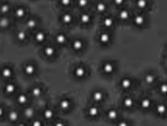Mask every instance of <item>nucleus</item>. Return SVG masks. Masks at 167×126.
Listing matches in <instances>:
<instances>
[{
	"instance_id": "obj_7",
	"label": "nucleus",
	"mask_w": 167,
	"mask_h": 126,
	"mask_svg": "<svg viewBox=\"0 0 167 126\" xmlns=\"http://www.w3.org/2000/svg\"><path fill=\"white\" fill-rule=\"evenodd\" d=\"M92 17L88 12H83L80 14L79 20L80 23L83 24H88L92 21Z\"/></svg>"
},
{
	"instance_id": "obj_23",
	"label": "nucleus",
	"mask_w": 167,
	"mask_h": 126,
	"mask_svg": "<svg viewBox=\"0 0 167 126\" xmlns=\"http://www.w3.org/2000/svg\"><path fill=\"white\" fill-rule=\"evenodd\" d=\"M92 99L96 102H103L104 99L103 92L101 91H96L92 93Z\"/></svg>"
},
{
	"instance_id": "obj_32",
	"label": "nucleus",
	"mask_w": 167,
	"mask_h": 126,
	"mask_svg": "<svg viewBox=\"0 0 167 126\" xmlns=\"http://www.w3.org/2000/svg\"><path fill=\"white\" fill-rule=\"evenodd\" d=\"M16 38L17 39V40H19L20 42H24L28 38V35H27V32L24 30H20V31H17L16 34Z\"/></svg>"
},
{
	"instance_id": "obj_40",
	"label": "nucleus",
	"mask_w": 167,
	"mask_h": 126,
	"mask_svg": "<svg viewBox=\"0 0 167 126\" xmlns=\"http://www.w3.org/2000/svg\"><path fill=\"white\" fill-rule=\"evenodd\" d=\"M31 126H43V125L42 121H40L39 119H34L31 123Z\"/></svg>"
},
{
	"instance_id": "obj_16",
	"label": "nucleus",
	"mask_w": 167,
	"mask_h": 126,
	"mask_svg": "<svg viewBox=\"0 0 167 126\" xmlns=\"http://www.w3.org/2000/svg\"><path fill=\"white\" fill-rule=\"evenodd\" d=\"M36 68L32 63H28L24 67V74L28 76H32L36 73Z\"/></svg>"
},
{
	"instance_id": "obj_10",
	"label": "nucleus",
	"mask_w": 167,
	"mask_h": 126,
	"mask_svg": "<svg viewBox=\"0 0 167 126\" xmlns=\"http://www.w3.org/2000/svg\"><path fill=\"white\" fill-rule=\"evenodd\" d=\"M55 39V42L58 44L62 46V45H65L66 43L67 36L63 32H59L58 34H56Z\"/></svg>"
},
{
	"instance_id": "obj_47",
	"label": "nucleus",
	"mask_w": 167,
	"mask_h": 126,
	"mask_svg": "<svg viewBox=\"0 0 167 126\" xmlns=\"http://www.w3.org/2000/svg\"><path fill=\"white\" fill-rule=\"evenodd\" d=\"M166 53H167V47H166Z\"/></svg>"
},
{
	"instance_id": "obj_4",
	"label": "nucleus",
	"mask_w": 167,
	"mask_h": 126,
	"mask_svg": "<svg viewBox=\"0 0 167 126\" xmlns=\"http://www.w3.org/2000/svg\"><path fill=\"white\" fill-rule=\"evenodd\" d=\"M102 69L103 71L104 74L110 75V74H113L115 70V66L112 62H106L103 63Z\"/></svg>"
},
{
	"instance_id": "obj_18",
	"label": "nucleus",
	"mask_w": 167,
	"mask_h": 126,
	"mask_svg": "<svg viewBox=\"0 0 167 126\" xmlns=\"http://www.w3.org/2000/svg\"><path fill=\"white\" fill-rule=\"evenodd\" d=\"M47 38V34L44 31H38L34 35L35 40L37 43L44 42Z\"/></svg>"
},
{
	"instance_id": "obj_2",
	"label": "nucleus",
	"mask_w": 167,
	"mask_h": 126,
	"mask_svg": "<svg viewBox=\"0 0 167 126\" xmlns=\"http://www.w3.org/2000/svg\"><path fill=\"white\" fill-rule=\"evenodd\" d=\"M111 40V35L108 32H102L99 35V41L101 44L107 45Z\"/></svg>"
},
{
	"instance_id": "obj_26",
	"label": "nucleus",
	"mask_w": 167,
	"mask_h": 126,
	"mask_svg": "<svg viewBox=\"0 0 167 126\" xmlns=\"http://www.w3.org/2000/svg\"><path fill=\"white\" fill-rule=\"evenodd\" d=\"M155 110L159 115H164L167 111V106L164 103H159L156 106Z\"/></svg>"
},
{
	"instance_id": "obj_34",
	"label": "nucleus",
	"mask_w": 167,
	"mask_h": 126,
	"mask_svg": "<svg viewBox=\"0 0 167 126\" xmlns=\"http://www.w3.org/2000/svg\"><path fill=\"white\" fill-rule=\"evenodd\" d=\"M23 114L28 119H31L34 117L35 110L32 107H26L23 111Z\"/></svg>"
},
{
	"instance_id": "obj_5",
	"label": "nucleus",
	"mask_w": 167,
	"mask_h": 126,
	"mask_svg": "<svg viewBox=\"0 0 167 126\" xmlns=\"http://www.w3.org/2000/svg\"><path fill=\"white\" fill-rule=\"evenodd\" d=\"M73 73H74V76H76L77 78L81 79L84 78V77L86 76V74H87V69H86L85 66H78L74 69Z\"/></svg>"
},
{
	"instance_id": "obj_3",
	"label": "nucleus",
	"mask_w": 167,
	"mask_h": 126,
	"mask_svg": "<svg viewBox=\"0 0 167 126\" xmlns=\"http://www.w3.org/2000/svg\"><path fill=\"white\" fill-rule=\"evenodd\" d=\"M1 76L4 79H10L13 75V69L10 66H4L0 70Z\"/></svg>"
},
{
	"instance_id": "obj_37",
	"label": "nucleus",
	"mask_w": 167,
	"mask_h": 126,
	"mask_svg": "<svg viewBox=\"0 0 167 126\" xmlns=\"http://www.w3.org/2000/svg\"><path fill=\"white\" fill-rule=\"evenodd\" d=\"M159 92L162 94H167V83H162L159 85Z\"/></svg>"
},
{
	"instance_id": "obj_27",
	"label": "nucleus",
	"mask_w": 167,
	"mask_h": 126,
	"mask_svg": "<svg viewBox=\"0 0 167 126\" xmlns=\"http://www.w3.org/2000/svg\"><path fill=\"white\" fill-rule=\"evenodd\" d=\"M11 6L7 3H3L0 5V13L3 14V16H6L9 12L10 11Z\"/></svg>"
},
{
	"instance_id": "obj_12",
	"label": "nucleus",
	"mask_w": 167,
	"mask_h": 126,
	"mask_svg": "<svg viewBox=\"0 0 167 126\" xmlns=\"http://www.w3.org/2000/svg\"><path fill=\"white\" fill-rule=\"evenodd\" d=\"M114 18H112L110 16H106L103 19V25L106 29H111L114 25Z\"/></svg>"
},
{
	"instance_id": "obj_20",
	"label": "nucleus",
	"mask_w": 167,
	"mask_h": 126,
	"mask_svg": "<svg viewBox=\"0 0 167 126\" xmlns=\"http://www.w3.org/2000/svg\"><path fill=\"white\" fill-rule=\"evenodd\" d=\"M17 86L14 83H7L4 87V91L6 94H12L16 92Z\"/></svg>"
},
{
	"instance_id": "obj_29",
	"label": "nucleus",
	"mask_w": 167,
	"mask_h": 126,
	"mask_svg": "<svg viewBox=\"0 0 167 126\" xmlns=\"http://www.w3.org/2000/svg\"><path fill=\"white\" fill-rule=\"evenodd\" d=\"M8 119L10 122H16L19 119V113L16 110H10L8 113Z\"/></svg>"
},
{
	"instance_id": "obj_24",
	"label": "nucleus",
	"mask_w": 167,
	"mask_h": 126,
	"mask_svg": "<svg viewBox=\"0 0 167 126\" xmlns=\"http://www.w3.org/2000/svg\"><path fill=\"white\" fill-rule=\"evenodd\" d=\"M10 25V20L6 16H2L0 18V28L6 29Z\"/></svg>"
},
{
	"instance_id": "obj_6",
	"label": "nucleus",
	"mask_w": 167,
	"mask_h": 126,
	"mask_svg": "<svg viewBox=\"0 0 167 126\" xmlns=\"http://www.w3.org/2000/svg\"><path fill=\"white\" fill-rule=\"evenodd\" d=\"M56 49L52 45H47L43 48V54L47 58H53L55 55Z\"/></svg>"
},
{
	"instance_id": "obj_38",
	"label": "nucleus",
	"mask_w": 167,
	"mask_h": 126,
	"mask_svg": "<svg viewBox=\"0 0 167 126\" xmlns=\"http://www.w3.org/2000/svg\"><path fill=\"white\" fill-rule=\"evenodd\" d=\"M89 3V0H77V5L80 8L87 7Z\"/></svg>"
},
{
	"instance_id": "obj_41",
	"label": "nucleus",
	"mask_w": 167,
	"mask_h": 126,
	"mask_svg": "<svg viewBox=\"0 0 167 126\" xmlns=\"http://www.w3.org/2000/svg\"><path fill=\"white\" fill-rule=\"evenodd\" d=\"M114 5L117 6H122V5H124L125 0H113Z\"/></svg>"
},
{
	"instance_id": "obj_1",
	"label": "nucleus",
	"mask_w": 167,
	"mask_h": 126,
	"mask_svg": "<svg viewBox=\"0 0 167 126\" xmlns=\"http://www.w3.org/2000/svg\"><path fill=\"white\" fill-rule=\"evenodd\" d=\"M146 16L142 13H136V14L133 17V22L135 24L136 26L143 27V25L146 24Z\"/></svg>"
},
{
	"instance_id": "obj_19",
	"label": "nucleus",
	"mask_w": 167,
	"mask_h": 126,
	"mask_svg": "<svg viewBox=\"0 0 167 126\" xmlns=\"http://www.w3.org/2000/svg\"><path fill=\"white\" fill-rule=\"evenodd\" d=\"M152 106V101L150 98L145 97L140 101V107L143 110H148Z\"/></svg>"
},
{
	"instance_id": "obj_15",
	"label": "nucleus",
	"mask_w": 167,
	"mask_h": 126,
	"mask_svg": "<svg viewBox=\"0 0 167 126\" xmlns=\"http://www.w3.org/2000/svg\"><path fill=\"white\" fill-rule=\"evenodd\" d=\"M61 20L65 24H70L73 21V16L69 12H65L61 15Z\"/></svg>"
},
{
	"instance_id": "obj_21",
	"label": "nucleus",
	"mask_w": 167,
	"mask_h": 126,
	"mask_svg": "<svg viewBox=\"0 0 167 126\" xmlns=\"http://www.w3.org/2000/svg\"><path fill=\"white\" fill-rule=\"evenodd\" d=\"M100 110L99 109V107L96 106H92L88 109V114L91 118H96L99 115Z\"/></svg>"
},
{
	"instance_id": "obj_39",
	"label": "nucleus",
	"mask_w": 167,
	"mask_h": 126,
	"mask_svg": "<svg viewBox=\"0 0 167 126\" xmlns=\"http://www.w3.org/2000/svg\"><path fill=\"white\" fill-rule=\"evenodd\" d=\"M73 0H60V3L61 6H63L65 7H68L71 5Z\"/></svg>"
},
{
	"instance_id": "obj_13",
	"label": "nucleus",
	"mask_w": 167,
	"mask_h": 126,
	"mask_svg": "<svg viewBox=\"0 0 167 126\" xmlns=\"http://www.w3.org/2000/svg\"><path fill=\"white\" fill-rule=\"evenodd\" d=\"M107 4L103 1L99 0L96 4V10L99 13H105L107 10Z\"/></svg>"
},
{
	"instance_id": "obj_42",
	"label": "nucleus",
	"mask_w": 167,
	"mask_h": 126,
	"mask_svg": "<svg viewBox=\"0 0 167 126\" xmlns=\"http://www.w3.org/2000/svg\"><path fill=\"white\" fill-rule=\"evenodd\" d=\"M117 126H129V124L126 121H121L117 123Z\"/></svg>"
},
{
	"instance_id": "obj_11",
	"label": "nucleus",
	"mask_w": 167,
	"mask_h": 126,
	"mask_svg": "<svg viewBox=\"0 0 167 126\" xmlns=\"http://www.w3.org/2000/svg\"><path fill=\"white\" fill-rule=\"evenodd\" d=\"M26 14V9L23 7L22 6H18L15 8L14 10V16L16 17L17 18L21 19L24 18Z\"/></svg>"
},
{
	"instance_id": "obj_44",
	"label": "nucleus",
	"mask_w": 167,
	"mask_h": 126,
	"mask_svg": "<svg viewBox=\"0 0 167 126\" xmlns=\"http://www.w3.org/2000/svg\"><path fill=\"white\" fill-rule=\"evenodd\" d=\"M4 113H5L4 108H3V106H0V118H2V117L4 115Z\"/></svg>"
},
{
	"instance_id": "obj_36",
	"label": "nucleus",
	"mask_w": 167,
	"mask_h": 126,
	"mask_svg": "<svg viewBox=\"0 0 167 126\" xmlns=\"http://www.w3.org/2000/svg\"><path fill=\"white\" fill-rule=\"evenodd\" d=\"M31 93H32V95L33 97L38 98L42 95L43 90L40 87L38 86L34 87V88H32V91H31Z\"/></svg>"
},
{
	"instance_id": "obj_28",
	"label": "nucleus",
	"mask_w": 167,
	"mask_h": 126,
	"mask_svg": "<svg viewBox=\"0 0 167 126\" xmlns=\"http://www.w3.org/2000/svg\"><path fill=\"white\" fill-rule=\"evenodd\" d=\"M43 118L46 120H51L55 117V112H54V110L52 109L48 108V109L44 110V111L43 112Z\"/></svg>"
},
{
	"instance_id": "obj_35",
	"label": "nucleus",
	"mask_w": 167,
	"mask_h": 126,
	"mask_svg": "<svg viewBox=\"0 0 167 126\" xmlns=\"http://www.w3.org/2000/svg\"><path fill=\"white\" fill-rule=\"evenodd\" d=\"M28 96L27 94H24V93H21L17 95V102H18L20 105H24L26 104L27 102H28Z\"/></svg>"
},
{
	"instance_id": "obj_31",
	"label": "nucleus",
	"mask_w": 167,
	"mask_h": 126,
	"mask_svg": "<svg viewBox=\"0 0 167 126\" xmlns=\"http://www.w3.org/2000/svg\"><path fill=\"white\" fill-rule=\"evenodd\" d=\"M134 99H133L132 97H125L124 99H123V105L125 106V108L127 109H131V108L133 107L134 106Z\"/></svg>"
},
{
	"instance_id": "obj_9",
	"label": "nucleus",
	"mask_w": 167,
	"mask_h": 126,
	"mask_svg": "<svg viewBox=\"0 0 167 126\" xmlns=\"http://www.w3.org/2000/svg\"><path fill=\"white\" fill-rule=\"evenodd\" d=\"M118 18L122 21H127L130 18V11L126 8H122L118 12Z\"/></svg>"
},
{
	"instance_id": "obj_22",
	"label": "nucleus",
	"mask_w": 167,
	"mask_h": 126,
	"mask_svg": "<svg viewBox=\"0 0 167 126\" xmlns=\"http://www.w3.org/2000/svg\"><path fill=\"white\" fill-rule=\"evenodd\" d=\"M136 6L139 10H144L149 6V1L148 0H136Z\"/></svg>"
},
{
	"instance_id": "obj_17",
	"label": "nucleus",
	"mask_w": 167,
	"mask_h": 126,
	"mask_svg": "<svg viewBox=\"0 0 167 126\" xmlns=\"http://www.w3.org/2000/svg\"><path fill=\"white\" fill-rule=\"evenodd\" d=\"M59 107L63 111H67L71 108V101L68 99H63L59 102Z\"/></svg>"
},
{
	"instance_id": "obj_25",
	"label": "nucleus",
	"mask_w": 167,
	"mask_h": 126,
	"mask_svg": "<svg viewBox=\"0 0 167 126\" xmlns=\"http://www.w3.org/2000/svg\"><path fill=\"white\" fill-rule=\"evenodd\" d=\"M107 118L110 121H114L118 118V111L115 109H110L106 113Z\"/></svg>"
},
{
	"instance_id": "obj_33",
	"label": "nucleus",
	"mask_w": 167,
	"mask_h": 126,
	"mask_svg": "<svg viewBox=\"0 0 167 126\" xmlns=\"http://www.w3.org/2000/svg\"><path fill=\"white\" fill-rule=\"evenodd\" d=\"M155 80H156V76L153 74H147L144 76V81L149 85L154 84Z\"/></svg>"
},
{
	"instance_id": "obj_46",
	"label": "nucleus",
	"mask_w": 167,
	"mask_h": 126,
	"mask_svg": "<svg viewBox=\"0 0 167 126\" xmlns=\"http://www.w3.org/2000/svg\"><path fill=\"white\" fill-rule=\"evenodd\" d=\"M95 1H99V0H95Z\"/></svg>"
},
{
	"instance_id": "obj_43",
	"label": "nucleus",
	"mask_w": 167,
	"mask_h": 126,
	"mask_svg": "<svg viewBox=\"0 0 167 126\" xmlns=\"http://www.w3.org/2000/svg\"><path fill=\"white\" fill-rule=\"evenodd\" d=\"M54 126H66V125H65V123H64L63 121H58L55 123Z\"/></svg>"
},
{
	"instance_id": "obj_30",
	"label": "nucleus",
	"mask_w": 167,
	"mask_h": 126,
	"mask_svg": "<svg viewBox=\"0 0 167 126\" xmlns=\"http://www.w3.org/2000/svg\"><path fill=\"white\" fill-rule=\"evenodd\" d=\"M38 24V21L35 18H30L27 20L26 27L29 29H34L36 28Z\"/></svg>"
},
{
	"instance_id": "obj_45",
	"label": "nucleus",
	"mask_w": 167,
	"mask_h": 126,
	"mask_svg": "<svg viewBox=\"0 0 167 126\" xmlns=\"http://www.w3.org/2000/svg\"><path fill=\"white\" fill-rule=\"evenodd\" d=\"M17 126H27L26 125H25V124H24V123H19L18 125H17Z\"/></svg>"
},
{
	"instance_id": "obj_14",
	"label": "nucleus",
	"mask_w": 167,
	"mask_h": 126,
	"mask_svg": "<svg viewBox=\"0 0 167 126\" xmlns=\"http://www.w3.org/2000/svg\"><path fill=\"white\" fill-rule=\"evenodd\" d=\"M133 80L129 77H125L121 80V86L123 89L129 90L133 87Z\"/></svg>"
},
{
	"instance_id": "obj_8",
	"label": "nucleus",
	"mask_w": 167,
	"mask_h": 126,
	"mask_svg": "<svg viewBox=\"0 0 167 126\" xmlns=\"http://www.w3.org/2000/svg\"><path fill=\"white\" fill-rule=\"evenodd\" d=\"M72 48L75 50V51H80L83 50L85 43L81 39H75L72 42Z\"/></svg>"
}]
</instances>
